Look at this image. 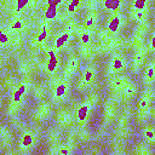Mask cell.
Instances as JSON below:
<instances>
[{
    "mask_svg": "<svg viewBox=\"0 0 155 155\" xmlns=\"http://www.w3.org/2000/svg\"><path fill=\"white\" fill-rule=\"evenodd\" d=\"M48 54H50V58H48L47 68H48V70H50V71H53V70L56 69L57 64H58V61H57V57H56V54H54V52H53V51H50V52H48Z\"/></svg>",
    "mask_w": 155,
    "mask_h": 155,
    "instance_id": "obj_1",
    "label": "cell"
},
{
    "mask_svg": "<svg viewBox=\"0 0 155 155\" xmlns=\"http://www.w3.org/2000/svg\"><path fill=\"white\" fill-rule=\"evenodd\" d=\"M104 6L109 10H117L120 6V0H105Z\"/></svg>",
    "mask_w": 155,
    "mask_h": 155,
    "instance_id": "obj_2",
    "label": "cell"
},
{
    "mask_svg": "<svg viewBox=\"0 0 155 155\" xmlns=\"http://www.w3.org/2000/svg\"><path fill=\"white\" fill-rule=\"evenodd\" d=\"M56 16H57V7L48 5V7H47V10H46V13H45V17H46L47 19H52V18H54Z\"/></svg>",
    "mask_w": 155,
    "mask_h": 155,
    "instance_id": "obj_3",
    "label": "cell"
},
{
    "mask_svg": "<svg viewBox=\"0 0 155 155\" xmlns=\"http://www.w3.org/2000/svg\"><path fill=\"white\" fill-rule=\"evenodd\" d=\"M87 111H88L87 105H82V107H80L79 110H78V119H79L80 121H84V120L86 119V116H87Z\"/></svg>",
    "mask_w": 155,
    "mask_h": 155,
    "instance_id": "obj_4",
    "label": "cell"
},
{
    "mask_svg": "<svg viewBox=\"0 0 155 155\" xmlns=\"http://www.w3.org/2000/svg\"><path fill=\"white\" fill-rule=\"evenodd\" d=\"M68 39H69V35H68V34H62V35L56 40V47H57V48L62 47V46L68 41Z\"/></svg>",
    "mask_w": 155,
    "mask_h": 155,
    "instance_id": "obj_5",
    "label": "cell"
},
{
    "mask_svg": "<svg viewBox=\"0 0 155 155\" xmlns=\"http://www.w3.org/2000/svg\"><path fill=\"white\" fill-rule=\"evenodd\" d=\"M119 24H120V18L116 16V17H114V18L111 19V22L109 23V29H110V31H116L117 28H119Z\"/></svg>",
    "mask_w": 155,
    "mask_h": 155,
    "instance_id": "obj_6",
    "label": "cell"
},
{
    "mask_svg": "<svg viewBox=\"0 0 155 155\" xmlns=\"http://www.w3.org/2000/svg\"><path fill=\"white\" fill-rule=\"evenodd\" d=\"M24 91H25V86H24V85H21V86H19V88L13 93V101H15V102L19 101V98L23 96Z\"/></svg>",
    "mask_w": 155,
    "mask_h": 155,
    "instance_id": "obj_7",
    "label": "cell"
},
{
    "mask_svg": "<svg viewBox=\"0 0 155 155\" xmlns=\"http://www.w3.org/2000/svg\"><path fill=\"white\" fill-rule=\"evenodd\" d=\"M64 92H65V85H59V86L56 88V96H57V97L63 96Z\"/></svg>",
    "mask_w": 155,
    "mask_h": 155,
    "instance_id": "obj_8",
    "label": "cell"
},
{
    "mask_svg": "<svg viewBox=\"0 0 155 155\" xmlns=\"http://www.w3.org/2000/svg\"><path fill=\"white\" fill-rule=\"evenodd\" d=\"M145 6V0H136L134 1V7L137 10H142Z\"/></svg>",
    "mask_w": 155,
    "mask_h": 155,
    "instance_id": "obj_9",
    "label": "cell"
},
{
    "mask_svg": "<svg viewBox=\"0 0 155 155\" xmlns=\"http://www.w3.org/2000/svg\"><path fill=\"white\" fill-rule=\"evenodd\" d=\"M28 0H17V11L22 10L24 6H27Z\"/></svg>",
    "mask_w": 155,
    "mask_h": 155,
    "instance_id": "obj_10",
    "label": "cell"
},
{
    "mask_svg": "<svg viewBox=\"0 0 155 155\" xmlns=\"http://www.w3.org/2000/svg\"><path fill=\"white\" fill-rule=\"evenodd\" d=\"M30 144H31V136L25 134V136H24V138H23V145L28 147V145H30Z\"/></svg>",
    "mask_w": 155,
    "mask_h": 155,
    "instance_id": "obj_11",
    "label": "cell"
},
{
    "mask_svg": "<svg viewBox=\"0 0 155 155\" xmlns=\"http://www.w3.org/2000/svg\"><path fill=\"white\" fill-rule=\"evenodd\" d=\"M79 2H80V0H71V4L69 5V11H74V8L79 5Z\"/></svg>",
    "mask_w": 155,
    "mask_h": 155,
    "instance_id": "obj_12",
    "label": "cell"
},
{
    "mask_svg": "<svg viewBox=\"0 0 155 155\" xmlns=\"http://www.w3.org/2000/svg\"><path fill=\"white\" fill-rule=\"evenodd\" d=\"M47 1H48V5L50 6H56L57 7V5H59L63 0H47Z\"/></svg>",
    "mask_w": 155,
    "mask_h": 155,
    "instance_id": "obj_13",
    "label": "cell"
},
{
    "mask_svg": "<svg viewBox=\"0 0 155 155\" xmlns=\"http://www.w3.org/2000/svg\"><path fill=\"white\" fill-rule=\"evenodd\" d=\"M7 35L6 34H4L2 31H0V42H2V44H5V42H7Z\"/></svg>",
    "mask_w": 155,
    "mask_h": 155,
    "instance_id": "obj_14",
    "label": "cell"
},
{
    "mask_svg": "<svg viewBox=\"0 0 155 155\" xmlns=\"http://www.w3.org/2000/svg\"><path fill=\"white\" fill-rule=\"evenodd\" d=\"M122 67V63H121V61L120 59H115V62H114V68H116V69H120Z\"/></svg>",
    "mask_w": 155,
    "mask_h": 155,
    "instance_id": "obj_15",
    "label": "cell"
},
{
    "mask_svg": "<svg viewBox=\"0 0 155 155\" xmlns=\"http://www.w3.org/2000/svg\"><path fill=\"white\" fill-rule=\"evenodd\" d=\"M45 36H46V29L44 28V29H42V33H41V35L39 36V41H42V40L45 39Z\"/></svg>",
    "mask_w": 155,
    "mask_h": 155,
    "instance_id": "obj_16",
    "label": "cell"
},
{
    "mask_svg": "<svg viewBox=\"0 0 155 155\" xmlns=\"http://www.w3.org/2000/svg\"><path fill=\"white\" fill-rule=\"evenodd\" d=\"M88 39H90L88 34H84V35H82V42H85V44H86V42L88 41Z\"/></svg>",
    "mask_w": 155,
    "mask_h": 155,
    "instance_id": "obj_17",
    "label": "cell"
},
{
    "mask_svg": "<svg viewBox=\"0 0 155 155\" xmlns=\"http://www.w3.org/2000/svg\"><path fill=\"white\" fill-rule=\"evenodd\" d=\"M91 79V71H87L86 73V80H90Z\"/></svg>",
    "mask_w": 155,
    "mask_h": 155,
    "instance_id": "obj_18",
    "label": "cell"
},
{
    "mask_svg": "<svg viewBox=\"0 0 155 155\" xmlns=\"http://www.w3.org/2000/svg\"><path fill=\"white\" fill-rule=\"evenodd\" d=\"M149 78H153V69H149V73H148Z\"/></svg>",
    "mask_w": 155,
    "mask_h": 155,
    "instance_id": "obj_19",
    "label": "cell"
},
{
    "mask_svg": "<svg viewBox=\"0 0 155 155\" xmlns=\"http://www.w3.org/2000/svg\"><path fill=\"white\" fill-rule=\"evenodd\" d=\"M147 136H148L149 138H153V133H151V132H149V131L147 132Z\"/></svg>",
    "mask_w": 155,
    "mask_h": 155,
    "instance_id": "obj_20",
    "label": "cell"
},
{
    "mask_svg": "<svg viewBox=\"0 0 155 155\" xmlns=\"http://www.w3.org/2000/svg\"><path fill=\"white\" fill-rule=\"evenodd\" d=\"M151 46H153V47L155 46V38H153V42H151Z\"/></svg>",
    "mask_w": 155,
    "mask_h": 155,
    "instance_id": "obj_21",
    "label": "cell"
},
{
    "mask_svg": "<svg viewBox=\"0 0 155 155\" xmlns=\"http://www.w3.org/2000/svg\"><path fill=\"white\" fill-rule=\"evenodd\" d=\"M145 1H147V0H145Z\"/></svg>",
    "mask_w": 155,
    "mask_h": 155,
    "instance_id": "obj_22",
    "label": "cell"
}]
</instances>
